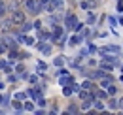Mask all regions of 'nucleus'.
<instances>
[{"instance_id":"1","label":"nucleus","mask_w":123,"mask_h":115,"mask_svg":"<svg viewBox=\"0 0 123 115\" xmlns=\"http://www.w3.org/2000/svg\"><path fill=\"white\" fill-rule=\"evenodd\" d=\"M12 21H13V23H17V25H21V23L25 21V15L21 13V12H15V13L12 15Z\"/></svg>"},{"instance_id":"2","label":"nucleus","mask_w":123,"mask_h":115,"mask_svg":"<svg viewBox=\"0 0 123 115\" xmlns=\"http://www.w3.org/2000/svg\"><path fill=\"white\" fill-rule=\"evenodd\" d=\"M27 8L31 10L32 13H38V6L34 4V0H27Z\"/></svg>"},{"instance_id":"3","label":"nucleus","mask_w":123,"mask_h":115,"mask_svg":"<svg viewBox=\"0 0 123 115\" xmlns=\"http://www.w3.org/2000/svg\"><path fill=\"white\" fill-rule=\"evenodd\" d=\"M4 12H6V6H4V4H2V2H0V15L4 13Z\"/></svg>"},{"instance_id":"4","label":"nucleus","mask_w":123,"mask_h":115,"mask_svg":"<svg viewBox=\"0 0 123 115\" xmlns=\"http://www.w3.org/2000/svg\"><path fill=\"white\" fill-rule=\"evenodd\" d=\"M53 4L55 6H61V0H53Z\"/></svg>"}]
</instances>
